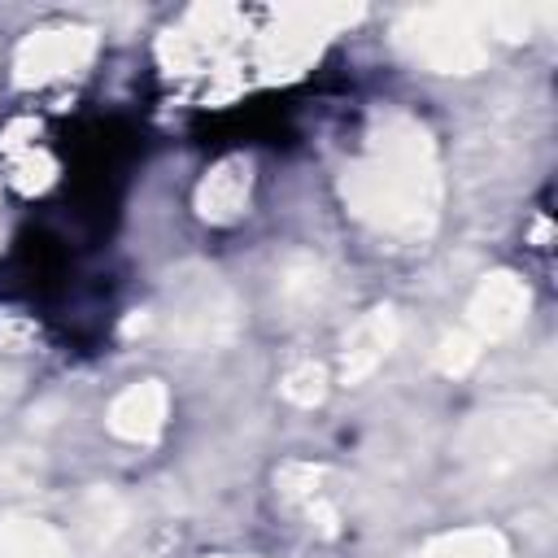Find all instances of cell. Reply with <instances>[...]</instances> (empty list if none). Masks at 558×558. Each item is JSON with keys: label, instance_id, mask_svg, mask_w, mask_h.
<instances>
[{"label": "cell", "instance_id": "obj_1", "mask_svg": "<svg viewBox=\"0 0 558 558\" xmlns=\"http://www.w3.org/2000/svg\"><path fill=\"white\" fill-rule=\"evenodd\" d=\"M344 192L357 205V214L371 218L375 227L397 235H423L436 218V196H440L436 161L423 126L392 122L375 140L366 161L353 166Z\"/></svg>", "mask_w": 558, "mask_h": 558}, {"label": "cell", "instance_id": "obj_2", "mask_svg": "<svg viewBox=\"0 0 558 558\" xmlns=\"http://www.w3.org/2000/svg\"><path fill=\"white\" fill-rule=\"evenodd\" d=\"M549 445H554V410L549 405L501 401L466 427L462 458L484 475H501V471H519L523 462L541 458Z\"/></svg>", "mask_w": 558, "mask_h": 558}, {"label": "cell", "instance_id": "obj_3", "mask_svg": "<svg viewBox=\"0 0 558 558\" xmlns=\"http://www.w3.org/2000/svg\"><path fill=\"white\" fill-rule=\"evenodd\" d=\"M231 301L227 292L214 283V275H201L192 288L179 283L174 301H170V327L187 340H218L231 331Z\"/></svg>", "mask_w": 558, "mask_h": 558}, {"label": "cell", "instance_id": "obj_4", "mask_svg": "<svg viewBox=\"0 0 558 558\" xmlns=\"http://www.w3.org/2000/svg\"><path fill=\"white\" fill-rule=\"evenodd\" d=\"M527 310V288L514 279V275H493L475 301H471V327H475V340H497L506 331L519 327Z\"/></svg>", "mask_w": 558, "mask_h": 558}, {"label": "cell", "instance_id": "obj_5", "mask_svg": "<svg viewBox=\"0 0 558 558\" xmlns=\"http://www.w3.org/2000/svg\"><path fill=\"white\" fill-rule=\"evenodd\" d=\"M161 410H166V392L157 384H135L113 401L109 427L131 436V440H140V436H153L161 427Z\"/></svg>", "mask_w": 558, "mask_h": 558}, {"label": "cell", "instance_id": "obj_6", "mask_svg": "<svg viewBox=\"0 0 558 558\" xmlns=\"http://www.w3.org/2000/svg\"><path fill=\"white\" fill-rule=\"evenodd\" d=\"M0 558H65V541L48 523L17 519L0 536Z\"/></svg>", "mask_w": 558, "mask_h": 558}, {"label": "cell", "instance_id": "obj_7", "mask_svg": "<svg viewBox=\"0 0 558 558\" xmlns=\"http://www.w3.org/2000/svg\"><path fill=\"white\" fill-rule=\"evenodd\" d=\"M388 344H392V318L388 314H375V318H366L357 331H353V340H349V353H344V375L349 379H357V375H366L384 353H388Z\"/></svg>", "mask_w": 558, "mask_h": 558}, {"label": "cell", "instance_id": "obj_8", "mask_svg": "<svg viewBox=\"0 0 558 558\" xmlns=\"http://www.w3.org/2000/svg\"><path fill=\"white\" fill-rule=\"evenodd\" d=\"M423 558H506V541L493 527H466V532H449L436 536Z\"/></svg>", "mask_w": 558, "mask_h": 558}, {"label": "cell", "instance_id": "obj_9", "mask_svg": "<svg viewBox=\"0 0 558 558\" xmlns=\"http://www.w3.org/2000/svg\"><path fill=\"white\" fill-rule=\"evenodd\" d=\"M244 183H248V174H244V166L240 161H231V166H222L209 183H205V192L214 187V201H205V205H214L209 214H231V205L244 196Z\"/></svg>", "mask_w": 558, "mask_h": 558}]
</instances>
